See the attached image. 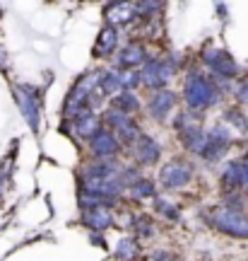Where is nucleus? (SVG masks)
<instances>
[{
	"instance_id": "obj_17",
	"label": "nucleus",
	"mask_w": 248,
	"mask_h": 261,
	"mask_svg": "<svg viewBox=\"0 0 248 261\" xmlns=\"http://www.w3.org/2000/svg\"><path fill=\"white\" fill-rule=\"evenodd\" d=\"M99 90L104 92V97H118L120 92H126V73H120V70L101 73Z\"/></svg>"
},
{
	"instance_id": "obj_19",
	"label": "nucleus",
	"mask_w": 248,
	"mask_h": 261,
	"mask_svg": "<svg viewBox=\"0 0 248 261\" xmlns=\"http://www.w3.org/2000/svg\"><path fill=\"white\" fill-rule=\"evenodd\" d=\"M181 136V143L185 145V150H191V152H195V155H200L202 148H205V130L200 128V123H195V126H188L185 130H181L178 133Z\"/></svg>"
},
{
	"instance_id": "obj_11",
	"label": "nucleus",
	"mask_w": 248,
	"mask_h": 261,
	"mask_svg": "<svg viewBox=\"0 0 248 261\" xmlns=\"http://www.w3.org/2000/svg\"><path fill=\"white\" fill-rule=\"evenodd\" d=\"M145 63H147L145 48L140 46V44H128V46H123L118 51L116 70H120V73H130V70H135L138 65H145Z\"/></svg>"
},
{
	"instance_id": "obj_2",
	"label": "nucleus",
	"mask_w": 248,
	"mask_h": 261,
	"mask_svg": "<svg viewBox=\"0 0 248 261\" xmlns=\"http://www.w3.org/2000/svg\"><path fill=\"white\" fill-rule=\"evenodd\" d=\"M207 220H210V225L217 227L220 232L248 240V218L243 213H236V211H231V208H217V211L210 213Z\"/></svg>"
},
{
	"instance_id": "obj_22",
	"label": "nucleus",
	"mask_w": 248,
	"mask_h": 261,
	"mask_svg": "<svg viewBox=\"0 0 248 261\" xmlns=\"http://www.w3.org/2000/svg\"><path fill=\"white\" fill-rule=\"evenodd\" d=\"M130 227H133V232H138L140 237H152V234L157 232L154 223H152V218H147V215H133Z\"/></svg>"
},
{
	"instance_id": "obj_14",
	"label": "nucleus",
	"mask_w": 248,
	"mask_h": 261,
	"mask_svg": "<svg viewBox=\"0 0 248 261\" xmlns=\"http://www.w3.org/2000/svg\"><path fill=\"white\" fill-rule=\"evenodd\" d=\"M82 225L89 227L92 232H104L113 225V215L109 208H92V211H82Z\"/></svg>"
},
{
	"instance_id": "obj_3",
	"label": "nucleus",
	"mask_w": 248,
	"mask_h": 261,
	"mask_svg": "<svg viewBox=\"0 0 248 261\" xmlns=\"http://www.w3.org/2000/svg\"><path fill=\"white\" fill-rule=\"evenodd\" d=\"M176 68H178L176 58H149L145 68L140 70V75H142V83L157 92L176 75Z\"/></svg>"
},
{
	"instance_id": "obj_28",
	"label": "nucleus",
	"mask_w": 248,
	"mask_h": 261,
	"mask_svg": "<svg viewBox=\"0 0 248 261\" xmlns=\"http://www.w3.org/2000/svg\"><path fill=\"white\" fill-rule=\"evenodd\" d=\"M0 61H3V56H0Z\"/></svg>"
},
{
	"instance_id": "obj_1",
	"label": "nucleus",
	"mask_w": 248,
	"mask_h": 261,
	"mask_svg": "<svg viewBox=\"0 0 248 261\" xmlns=\"http://www.w3.org/2000/svg\"><path fill=\"white\" fill-rule=\"evenodd\" d=\"M183 99L191 112H205L220 102V85L200 70H191L185 75Z\"/></svg>"
},
{
	"instance_id": "obj_25",
	"label": "nucleus",
	"mask_w": 248,
	"mask_h": 261,
	"mask_svg": "<svg viewBox=\"0 0 248 261\" xmlns=\"http://www.w3.org/2000/svg\"><path fill=\"white\" fill-rule=\"evenodd\" d=\"M224 119H227L229 123H234L241 133H248V116L243 112H239V109H227Z\"/></svg>"
},
{
	"instance_id": "obj_6",
	"label": "nucleus",
	"mask_w": 248,
	"mask_h": 261,
	"mask_svg": "<svg viewBox=\"0 0 248 261\" xmlns=\"http://www.w3.org/2000/svg\"><path fill=\"white\" fill-rule=\"evenodd\" d=\"M15 99H17V107L24 121L32 126V130L37 133L39 123H41V107H39V92L29 85H17L15 87Z\"/></svg>"
},
{
	"instance_id": "obj_16",
	"label": "nucleus",
	"mask_w": 248,
	"mask_h": 261,
	"mask_svg": "<svg viewBox=\"0 0 248 261\" xmlns=\"http://www.w3.org/2000/svg\"><path fill=\"white\" fill-rule=\"evenodd\" d=\"M70 126H73V133H77L80 138H89L92 140L97 133H99V119H97V114H92L89 109H84L75 121H70Z\"/></svg>"
},
{
	"instance_id": "obj_26",
	"label": "nucleus",
	"mask_w": 248,
	"mask_h": 261,
	"mask_svg": "<svg viewBox=\"0 0 248 261\" xmlns=\"http://www.w3.org/2000/svg\"><path fill=\"white\" fill-rule=\"evenodd\" d=\"M236 99L241 104H248V80L243 85H239V90H236Z\"/></svg>"
},
{
	"instance_id": "obj_5",
	"label": "nucleus",
	"mask_w": 248,
	"mask_h": 261,
	"mask_svg": "<svg viewBox=\"0 0 248 261\" xmlns=\"http://www.w3.org/2000/svg\"><path fill=\"white\" fill-rule=\"evenodd\" d=\"M231 143H234V133H231L227 126H214V128L207 130V136H205V148H202L200 158L207 160V162H217V160L224 158V152L231 148Z\"/></svg>"
},
{
	"instance_id": "obj_27",
	"label": "nucleus",
	"mask_w": 248,
	"mask_h": 261,
	"mask_svg": "<svg viewBox=\"0 0 248 261\" xmlns=\"http://www.w3.org/2000/svg\"><path fill=\"white\" fill-rule=\"evenodd\" d=\"M92 242H94V244H101V247H104V240H101V237H97V234H92Z\"/></svg>"
},
{
	"instance_id": "obj_13",
	"label": "nucleus",
	"mask_w": 248,
	"mask_h": 261,
	"mask_svg": "<svg viewBox=\"0 0 248 261\" xmlns=\"http://www.w3.org/2000/svg\"><path fill=\"white\" fill-rule=\"evenodd\" d=\"M149 114H152V119L157 121H164L166 116L171 114V109L176 107V94L171 90H157L152 97H149Z\"/></svg>"
},
{
	"instance_id": "obj_21",
	"label": "nucleus",
	"mask_w": 248,
	"mask_h": 261,
	"mask_svg": "<svg viewBox=\"0 0 248 261\" xmlns=\"http://www.w3.org/2000/svg\"><path fill=\"white\" fill-rule=\"evenodd\" d=\"M113 109H118V112H123V114H128V116H133V114L140 109L138 94H133V92H120L118 97H113Z\"/></svg>"
},
{
	"instance_id": "obj_4",
	"label": "nucleus",
	"mask_w": 248,
	"mask_h": 261,
	"mask_svg": "<svg viewBox=\"0 0 248 261\" xmlns=\"http://www.w3.org/2000/svg\"><path fill=\"white\" fill-rule=\"evenodd\" d=\"M202 61L212 70V80H217V83H227V80H234L239 75L236 61L222 48H207L202 54Z\"/></svg>"
},
{
	"instance_id": "obj_10",
	"label": "nucleus",
	"mask_w": 248,
	"mask_h": 261,
	"mask_svg": "<svg viewBox=\"0 0 248 261\" xmlns=\"http://www.w3.org/2000/svg\"><path fill=\"white\" fill-rule=\"evenodd\" d=\"M118 148H120V140L111 130H104V128L89 140V150H92V155L97 160H113Z\"/></svg>"
},
{
	"instance_id": "obj_24",
	"label": "nucleus",
	"mask_w": 248,
	"mask_h": 261,
	"mask_svg": "<svg viewBox=\"0 0 248 261\" xmlns=\"http://www.w3.org/2000/svg\"><path fill=\"white\" fill-rule=\"evenodd\" d=\"M154 211L162 213L164 218H169V220H178V215H181L178 205H174L171 201H166V198H154Z\"/></svg>"
},
{
	"instance_id": "obj_23",
	"label": "nucleus",
	"mask_w": 248,
	"mask_h": 261,
	"mask_svg": "<svg viewBox=\"0 0 248 261\" xmlns=\"http://www.w3.org/2000/svg\"><path fill=\"white\" fill-rule=\"evenodd\" d=\"M130 191H133V196L135 198H149V196H154L157 194V187H154V181L152 179H138L133 187H130Z\"/></svg>"
},
{
	"instance_id": "obj_9",
	"label": "nucleus",
	"mask_w": 248,
	"mask_h": 261,
	"mask_svg": "<svg viewBox=\"0 0 248 261\" xmlns=\"http://www.w3.org/2000/svg\"><path fill=\"white\" fill-rule=\"evenodd\" d=\"M222 187L227 191H239V189H248V155L229 162L224 172H222Z\"/></svg>"
},
{
	"instance_id": "obj_8",
	"label": "nucleus",
	"mask_w": 248,
	"mask_h": 261,
	"mask_svg": "<svg viewBox=\"0 0 248 261\" xmlns=\"http://www.w3.org/2000/svg\"><path fill=\"white\" fill-rule=\"evenodd\" d=\"M159 179L166 189H183L191 184L193 179V167L188 162H181V160H174L169 162L162 172H159Z\"/></svg>"
},
{
	"instance_id": "obj_18",
	"label": "nucleus",
	"mask_w": 248,
	"mask_h": 261,
	"mask_svg": "<svg viewBox=\"0 0 248 261\" xmlns=\"http://www.w3.org/2000/svg\"><path fill=\"white\" fill-rule=\"evenodd\" d=\"M106 17H109L113 27L116 24H128V22L138 17V8L130 5V3H111V5H106Z\"/></svg>"
},
{
	"instance_id": "obj_15",
	"label": "nucleus",
	"mask_w": 248,
	"mask_h": 261,
	"mask_svg": "<svg viewBox=\"0 0 248 261\" xmlns=\"http://www.w3.org/2000/svg\"><path fill=\"white\" fill-rule=\"evenodd\" d=\"M118 27L113 24H106V27L99 32V39H97V46H94V54L99 58H109L113 56V51L118 46Z\"/></svg>"
},
{
	"instance_id": "obj_20",
	"label": "nucleus",
	"mask_w": 248,
	"mask_h": 261,
	"mask_svg": "<svg viewBox=\"0 0 248 261\" xmlns=\"http://www.w3.org/2000/svg\"><path fill=\"white\" fill-rule=\"evenodd\" d=\"M116 259L118 261H135L140 256V244L133 240V237H126L116 244Z\"/></svg>"
},
{
	"instance_id": "obj_12",
	"label": "nucleus",
	"mask_w": 248,
	"mask_h": 261,
	"mask_svg": "<svg viewBox=\"0 0 248 261\" xmlns=\"http://www.w3.org/2000/svg\"><path fill=\"white\" fill-rule=\"evenodd\" d=\"M162 155V148H159V143L154 138H149V136H140L135 143H133V158L135 162L140 165H154L157 160Z\"/></svg>"
},
{
	"instance_id": "obj_7",
	"label": "nucleus",
	"mask_w": 248,
	"mask_h": 261,
	"mask_svg": "<svg viewBox=\"0 0 248 261\" xmlns=\"http://www.w3.org/2000/svg\"><path fill=\"white\" fill-rule=\"evenodd\" d=\"M104 121H106V126L111 128L113 136L118 133V140H123V143H130V145H133V143L142 136V130H140V126L135 123V119L128 116V114L118 112V109H109V112L104 114Z\"/></svg>"
}]
</instances>
